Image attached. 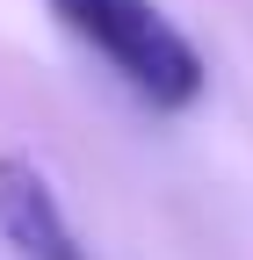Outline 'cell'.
I'll return each instance as SVG.
<instances>
[{"label": "cell", "instance_id": "obj_1", "mask_svg": "<svg viewBox=\"0 0 253 260\" xmlns=\"http://www.w3.org/2000/svg\"><path fill=\"white\" fill-rule=\"evenodd\" d=\"M51 22L87 58H102L123 94H138L160 116L196 109L203 87H210V65H203L196 37H188L160 0H51Z\"/></svg>", "mask_w": 253, "mask_h": 260}, {"label": "cell", "instance_id": "obj_2", "mask_svg": "<svg viewBox=\"0 0 253 260\" xmlns=\"http://www.w3.org/2000/svg\"><path fill=\"white\" fill-rule=\"evenodd\" d=\"M0 239L22 260H87L66 217V195L51 188V174L29 152H0Z\"/></svg>", "mask_w": 253, "mask_h": 260}]
</instances>
